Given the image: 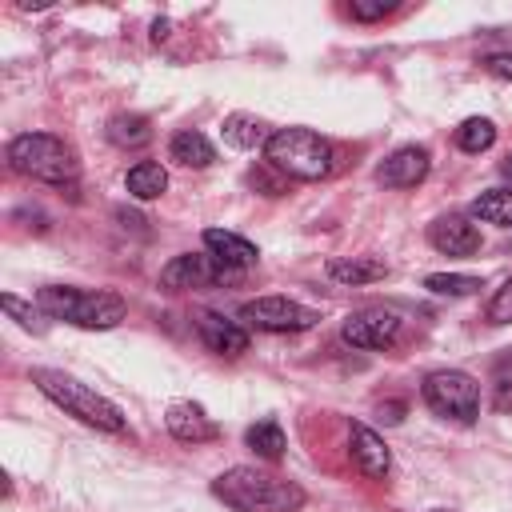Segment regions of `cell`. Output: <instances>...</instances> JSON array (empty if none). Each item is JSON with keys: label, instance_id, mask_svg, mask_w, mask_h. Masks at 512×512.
Masks as SVG:
<instances>
[{"label": "cell", "instance_id": "18", "mask_svg": "<svg viewBox=\"0 0 512 512\" xmlns=\"http://www.w3.org/2000/svg\"><path fill=\"white\" fill-rule=\"evenodd\" d=\"M220 136H224V144H232V148L248 152V148H264L272 132H268V124H264V120H256V116H248V112H232V116H224Z\"/></svg>", "mask_w": 512, "mask_h": 512}, {"label": "cell", "instance_id": "25", "mask_svg": "<svg viewBox=\"0 0 512 512\" xmlns=\"http://www.w3.org/2000/svg\"><path fill=\"white\" fill-rule=\"evenodd\" d=\"M0 304H4V312H8L20 328H28V332H44V328H48V324L40 320V308L24 304V300H20V296H12V292H4V296H0Z\"/></svg>", "mask_w": 512, "mask_h": 512}, {"label": "cell", "instance_id": "15", "mask_svg": "<svg viewBox=\"0 0 512 512\" xmlns=\"http://www.w3.org/2000/svg\"><path fill=\"white\" fill-rule=\"evenodd\" d=\"M204 252H212L224 268H236V272H244V268H252L260 260L256 244L236 236V232H228V228H204Z\"/></svg>", "mask_w": 512, "mask_h": 512}, {"label": "cell", "instance_id": "17", "mask_svg": "<svg viewBox=\"0 0 512 512\" xmlns=\"http://www.w3.org/2000/svg\"><path fill=\"white\" fill-rule=\"evenodd\" d=\"M168 160H176V164H184V168H208V164L216 160V148L208 144L204 132L180 128V132L168 140Z\"/></svg>", "mask_w": 512, "mask_h": 512}, {"label": "cell", "instance_id": "7", "mask_svg": "<svg viewBox=\"0 0 512 512\" xmlns=\"http://www.w3.org/2000/svg\"><path fill=\"white\" fill-rule=\"evenodd\" d=\"M232 280H240V272L236 268H224L212 252H184V256H172L160 268V284L172 288V292L220 288V284H232Z\"/></svg>", "mask_w": 512, "mask_h": 512}, {"label": "cell", "instance_id": "14", "mask_svg": "<svg viewBox=\"0 0 512 512\" xmlns=\"http://www.w3.org/2000/svg\"><path fill=\"white\" fill-rule=\"evenodd\" d=\"M196 332H200L204 348L216 352V356H240V352H248V332H244V324H240V320H228V316H220V312H200V316H196Z\"/></svg>", "mask_w": 512, "mask_h": 512}, {"label": "cell", "instance_id": "19", "mask_svg": "<svg viewBox=\"0 0 512 512\" xmlns=\"http://www.w3.org/2000/svg\"><path fill=\"white\" fill-rule=\"evenodd\" d=\"M124 188H128V196H136V200H156V196H164V188H168V172H164L156 160H136V164L124 172Z\"/></svg>", "mask_w": 512, "mask_h": 512}, {"label": "cell", "instance_id": "20", "mask_svg": "<svg viewBox=\"0 0 512 512\" xmlns=\"http://www.w3.org/2000/svg\"><path fill=\"white\" fill-rule=\"evenodd\" d=\"M472 216L496 228H512V188H488L472 200Z\"/></svg>", "mask_w": 512, "mask_h": 512}, {"label": "cell", "instance_id": "29", "mask_svg": "<svg viewBox=\"0 0 512 512\" xmlns=\"http://www.w3.org/2000/svg\"><path fill=\"white\" fill-rule=\"evenodd\" d=\"M484 68H488L492 76H500V80H512V52H492V56H484Z\"/></svg>", "mask_w": 512, "mask_h": 512}, {"label": "cell", "instance_id": "4", "mask_svg": "<svg viewBox=\"0 0 512 512\" xmlns=\"http://www.w3.org/2000/svg\"><path fill=\"white\" fill-rule=\"evenodd\" d=\"M8 164L28 176V180H40V184H72L76 180V160H72V148L52 136V132H20L12 136L8 144Z\"/></svg>", "mask_w": 512, "mask_h": 512}, {"label": "cell", "instance_id": "32", "mask_svg": "<svg viewBox=\"0 0 512 512\" xmlns=\"http://www.w3.org/2000/svg\"><path fill=\"white\" fill-rule=\"evenodd\" d=\"M428 512H452V508H428Z\"/></svg>", "mask_w": 512, "mask_h": 512}, {"label": "cell", "instance_id": "30", "mask_svg": "<svg viewBox=\"0 0 512 512\" xmlns=\"http://www.w3.org/2000/svg\"><path fill=\"white\" fill-rule=\"evenodd\" d=\"M152 36L164 40V36H168V20H156V24H152Z\"/></svg>", "mask_w": 512, "mask_h": 512}, {"label": "cell", "instance_id": "27", "mask_svg": "<svg viewBox=\"0 0 512 512\" xmlns=\"http://www.w3.org/2000/svg\"><path fill=\"white\" fill-rule=\"evenodd\" d=\"M488 320H492V324H512V276L492 292V300H488Z\"/></svg>", "mask_w": 512, "mask_h": 512}, {"label": "cell", "instance_id": "10", "mask_svg": "<svg viewBox=\"0 0 512 512\" xmlns=\"http://www.w3.org/2000/svg\"><path fill=\"white\" fill-rule=\"evenodd\" d=\"M428 168H432L428 148L404 144V148H396L392 156H384V160L376 164V180H380L384 188H416V184L428 176Z\"/></svg>", "mask_w": 512, "mask_h": 512}, {"label": "cell", "instance_id": "22", "mask_svg": "<svg viewBox=\"0 0 512 512\" xmlns=\"http://www.w3.org/2000/svg\"><path fill=\"white\" fill-rule=\"evenodd\" d=\"M244 440H248V448H252L260 460H280L284 448H288L284 428H280L276 420H256V424L244 432Z\"/></svg>", "mask_w": 512, "mask_h": 512}, {"label": "cell", "instance_id": "23", "mask_svg": "<svg viewBox=\"0 0 512 512\" xmlns=\"http://www.w3.org/2000/svg\"><path fill=\"white\" fill-rule=\"evenodd\" d=\"M456 144H460V152H488L496 144V124L488 116H468L456 128Z\"/></svg>", "mask_w": 512, "mask_h": 512}, {"label": "cell", "instance_id": "2", "mask_svg": "<svg viewBox=\"0 0 512 512\" xmlns=\"http://www.w3.org/2000/svg\"><path fill=\"white\" fill-rule=\"evenodd\" d=\"M36 308L48 312L52 320L76 324V328H116L128 312V304L116 292L104 288H72V284H48L36 292Z\"/></svg>", "mask_w": 512, "mask_h": 512}, {"label": "cell", "instance_id": "31", "mask_svg": "<svg viewBox=\"0 0 512 512\" xmlns=\"http://www.w3.org/2000/svg\"><path fill=\"white\" fill-rule=\"evenodd\" d=\"M500 172H504V176H508V180H512V156H508V160H504V164H500Z\"/></svg>", "mask_w": 512, "mask_h": 512}, {"label": "cell", "instance_id": "1", "mask_svg": "<svg viewBox=\"0 0 512 512\" xmlns=\"http://www.w3.org/2000/svg\"><path fill=\"white\" fill-rule=\"evenodd\" d=\"M212 496L224 500L232 512H300L304 488L288 476H272L252 464H232L212 480Z\"/></svg>", "mask_w": 512, "mask_h": 512}, {"label": "cell", "instance_id": "5", "mask_svg": "<svg viewBox=\"0 0 512 512\" xmlns=\"http://www.w3.org/2000/svg\"><path fill=\"white\" fill-rule=\"evenodd\" d=\"M264 156L292 180H324L332 172V144L308 128H280L268 136Z\"/></svg>", "mask_w": 512, "mask_h": 512}, {"label": "cell", "instance_id": "21", "mask_svg": "<svg viewBox=\"0 0 512 512\" xmlns=\"http://www.w3.org/2000/svg\"><path fill=\"white\" fill-rule=\"evenodd\" d=\"M104 132H108V140H112L116 148H144V144L152 140L148 120L136 116V112H120V116H112Z\"/></svg>", "mask_w": 512, "mask_h": 512}, {"label": "cell", "instance_id": "6", "mask_svg": "<svg viewBox=\"0 0 512 512\" xmlns=\"http://www.w3.org/2000/svg\"><path fill=\"white\" fill-rule=\"evenodd\" d=\"M424 404L444 420L472 424L480 416V384L460 368H436L424 376Z\"/></svg>", "mask_w": 512, "mask_h": 512}, {"label": "cell", "instance_id": "12", "mask_svg": "<svg viewBox=\"0 0 512 512\" xmlns=\"http://www.w3.org/2000/svg\"><path fill=\"white\" fill-rule=\"evenodd\" d=\"M164 424H168V432H172L180 444H208V440L220 436L216 420H212L196 400H176V404H168Z\"/></svg>", "mask_w": 512, "mask_h": 512}, {"label": "cell", "instance_id": "28", "mask_svg": "<svg viewBox=\"0 0 512 512\" xmlns=\"http://www.w3.org/2000/svg\"><path fill=\"white\" fill-rule=\"evenodd\" d=\"M392 8H396V4H388V0H352V4H348L352 20H364V24H372V20H384Z\"/></svg>", "mask_w": 512, "mask_h": 512}, {"label": "cell", "instance_id": "8", "mask_svg": "<svg viewBox=\"0 0 512 512\" xmlns=\"http://www.w3.org/2000/svg\"><path fill=\"white\" fill-rule=\"evenodd\" d=\"M320 320L316 308L288 300V296H256L248 304H240V324L260 328V332H304Z\"/></svg>", "mask_w": 512, "mask_h": 512}, {"label": "cell", "instance_id": "13", "mask_svg": "<svg viewBox=\"0 0 512 512\" xmlns=\"http://www.w3.org/2000/svg\"><path fill=\"white\" fill-rule=\"evenodd\" d=\"M348 452H352V464L360 468V476H368V480H384L392 472V452L368 424L348 428Z\"/></svg>", "mask_w": 512, "mask_h": 512}, {"label": "cell", "instance_id": "26", "mask_svg": "<svg viewBox=\"0 0 512 512\" xmlns=\"http://www.w3.org/2000/svg\"><path fill=\"white\" fill-rule=\"evenodd\" d=\"M492 404L500 412H512V356L500 360L496 372H492Z\"/></svg>", "mask_w": 512, "mask_h": 512}, {"label": "cell", "instance_id": "3", "mask_svg": "<svg viewBox=\"0 0 512 512\" xmlns=\"http://www.w3.org/2000/svg\"><path fill=\"white\" fill-rule=\"evenodd\" d=\"M32 384H36L56 408H64L68 416H76L80 424L100 428V432H124V412H120L108 396H100L96 388L80 384L76 376H64V372H56V368H32Z\"/></svg>", "mask_w": 512, "mask_h": 512}, {"label": "cell", "instance_id": "11", "mask_svg": "<svg viewBox=\"0 0 512 512\" xmlns=\"http://www.w3.org/2000/svg\"><path fill=\"white\" fill-rule=\"evenodd\" d=\"M428 244L444 256H472L480 252V228L468 216H436L428 224Z\"/></svg>", "mask_w": 512, "mask_h": 512}, {"label": "cell", "instance_id": "24", "mask_svg": "<svg viewBox=\"0 0 512 512\" xmlns=\"http://www.w3.org/2000/svg\"><path fill=\"white\" fill-rule=\"evenodd\" d=\"M424 288L436 292V296H472V292H480V276H468V272H432V276H424Z\"/></svg>", "mask_w": 512, "mask_h": 512}, {"label": "cell", "instance_id": "9", "mask_svg": "<svg viewBox=\"0 0 512 512\" xmlns=\"http://www.w3.org/2000/svg\"><path fill=\"white\" fill-rule=\"evenodd\" d=\"M340 336H344L352 348H368V352L392 348L396 336H400V316H396L392 308H360V312H352V316L344 320Z\"/></svg>", "mask_w": 512, "mask_h": 512}, {"label": "cell", "instance_id": "16", "mask_svg": "<svg viewBox=\"0 0 512 512\" xmlns=\"http://www.w3.org/2000/svg\"><path fill=\"white\" fill-rule=\"evenodd\" d=\"M328 276L336 280V284H376V280H384L388 276V264L380 260V256H336V260H328Z\"/></svg>", "mask_w": 512, "mask_h": 512}]
</instances>
